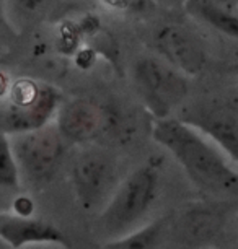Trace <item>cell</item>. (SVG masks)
I'll list each match as a JSON object with an SVG mask.
<instances>
[{
	"label": "cell",
	"mask_w": 238,
	"mask_h": 249,
	"mask_svg": "<svg viewBox=\"0 0 238 249\" xmlns=\"http://www.w3.org/2000/svg\"><path fill=\"white\" fill-rule=\"evenodd\" d=\"M54 88L31 80H17L10 88L8 103L3 105L2 127L5 132L21 134L44 127L57 106Z\"/></svg>",
	"instance_id": "obj_2"
},
{
	"label": "cell",
	"mask_w": 238,
	"mask_h": 249,
	"mask_svg": "<svg viewBox=\"0 0 238 249\" xmlns=\"http://www.w3.org/2000/svg\"><path fill=\"white\" fill-rule=\"evenodd\" d=\"M0 234L13 248H21L31 243H57L65 246V238L53 225L36 220L5 217L0 218Z\"/></svg>",
	"instance_id": "obj_10"
},
{
	"label": "cell",
	"mask_w": 238,
	"mask_h": 249,
	"mask_svg": "<svg viewBox=\"0 0 238 249\" xmlns=\"http://www.w3.org/2000/svg\"><path fill=\"white\" fill-rule=\"evenodd\" d=\"M0 182L2 186H17V164L13 160V152H10L7 139H3L2 155H0Z\"/></svg>",
	"instance_id": "obj_12"
},
{
	"label": "cell",
	"mask_w": 238,
	"mask_h": 249,
	"mask_svg": "<svg viewBox=\"0 0 238 249\" xmlns=\"http://www.w3.org/2000/svg\"><path fill=\"white\" fill-rule=\"evenodd\" d=\"M155 173L148 168L134 171L111 197L100 220V227L103 228V231L116 234L139 222L155 199Z\"/></svg>",
	"instance_id": "obj_3"
},
{
	"label": "cell",
	"mask_w": 238,
	"mask_h": 249,
	"mask_svg": "<svg viewBox=\"0 0 238 249\" xmlns=\"http://www.w3.org/2000/svg\"><path fill=\"white\" fill-rule=\"evenodd\" d=\"M157 49L168 62L184 73L196 75L206 64V54L198 41L184 28L170 25L158 30L155 36Z\"/></svg>",
	"instance_id": "obj_8"
},
{
	"label": "cell",
	"mask_w": 238,
	"mask_h": 249,
	"mask_svg": "<svg viewBox=\"0 0 238 249\" xmlns=\"http://www.w3.org/2000/svg\"><path fill=\"white\" fill-rule=\"evenodd\" d=\"M73 184L82 204L87 209H95L114 191V163L98 150L80 155L73 164Z\"/></svg>",
	"instance_id": "obj_7"
},
{
	"label": "cell",
	"mask_w": 238,
	"mask_h": 249,
	"mask_svg": "<svg viewBox=\"0 0 238 249\" xmlns=\"http://www.w3.org/2000/svg\"><path fill=\"white\" fill-rule=\"evenodd\" d=\"M184 122L211 137L238 163V106L228 101H204L186 112Z\"/></svg>",
	"instance_id": "obj_5"
},
{
	"label": "cell",
	"mask_w": 238,
	"mask_h": 249,
	"mask_svg": "<svg viewBox=\"0 0 238 249\" xmlns=\"http://www.w3.org/2000/svg\"><path fill=\"white\" fill-rule=\"evenodd\" d=\"M186 10L217 31L238 39V17L217 7L212 0H186Z\"/></svg>",
	"instance_id": "obj_11"
},
{
	"label": "cell",
	"mask_w": 238,
	"mask_h": 249,
	"mask_svg": "<svg viewBox=\"0 0 238 249\" xmlns=\"http://www.w3.org/2000/svg\"><path fill=\"white\" fill-rule=\"evenodd\" d=\"M135 80L142 96L160 116L175 107L186 96V83L175 70L157 59H142L135 65Z\"/></svg>",
	"instance_id": "obj_6"
},
{
	"label": "cell",
	"mask_w": 238,
	"mask_h": 249,
	"mask_svg": "<svg viewBox=\"0 0 238 249\" xmlns=\"http://www.w3.org/2000/svg\"><path fill=\"white\" fill-rule=\"evenodd\" d=\"M105 125V114L95 103L72 100L59 112V130L65 139L85 142L96 137Z\"/></svg>",
	"instance_id": "obj_9"
},
{
	"label": "cell",
	"mask_w": 238,
	"mask_h": 249,
	"mask_svg": "<svg viewBox=\"0 0 238 249\" xmlns=\"http://www.w3.org/2000/svg\"><path fill=\"white\" fill-rule=\"evenodd\" d=\"M15 210L20 215H28L33 210V205L28 199H18L15 204Z\"/></svg>",
	"instance_id": "obj_15"
},
{
	"label": "cell",
	"mask_w": 238,
	"mask_h": 249,
	"mask_svg": "<svg viewBox=\"0 0 238 249\" xmlns=\"http://www.w3.org/2000/svg\"><path fill=\"white\" fill-rule=\"evenodd\" d=\"M60 135V130L41 127L21 132L17 139L13 153L31 179L44 181L54 175L64 153Z\"/></svg>",
	"instance_id": "obj_4"
},
{
	"label": "cell",
	"mask_w": 238,
	"mask_h": 249,
	"mask_svg": "<svg viewBox=\"0 0 238 249\" xmlns=\"http://www.w3.org/2000/svg\"><path fill=\"white\" fill-rule=\"evenodd\" d=\"M216 227H217V223L214 222L212 215H207L206 212H198L188 220L186 230H188L191 238L199 239V238L211 236Z\"/></svg>",
	"instance_id": "obj_13"
},
{
	"label": "cell",
	"mask_w": 238,
	"mask_h": 249,
	"mask_svg": "<svg viewBox=\"0 0 238 249\" xmlns=\"http://www.w3.org/2000/svg\"><path fill=\"white\" fill-rule=\"evenodd\" d=\"M106 5L124 12H148L153 8L152 0H101Z\"/></svg>",
	"instance_id": "obj_14"
},
{
	"label": "cell",
	"mask_w": 238,
	"mask_h": 249,
	"mask_svg": "<svg viewBox=\"0 0 238 249\" xmlns=\"http://www.w3.org/2000/svg\"><path fill=\"white\" fill-rule=\"evenodd\" d=\"M153 139L178 160L199 191L217 202L238 204V173L193 125L162 117L153 125Z\"/></svg>",
	"instance_id": "obj_1"
},
{
	"label": "cell",
	"mask_w": 238,
	"mask_h": 249,
	"mask_svg": "<svg viewBox=\"0 0 238 249\" xmlns=\"http://www.w3.org/2000/svg\"><path fill=\"white\" fill-rule=\"evenodd\" d=\"M18 3L23 7V8H28V10H33V8L39 7L43 3V0H17Z\"/></svg>",
	"instance_id": "obj_16"
}]
</instances>
